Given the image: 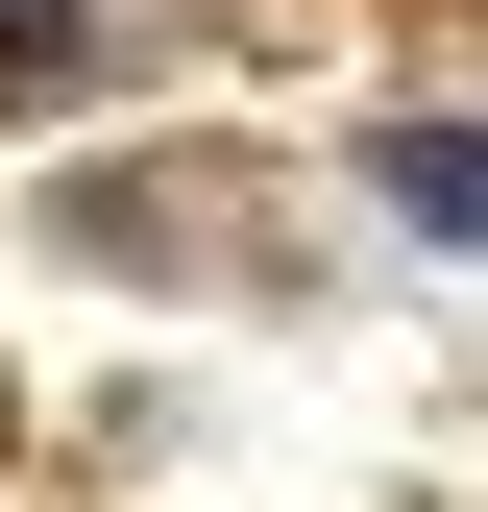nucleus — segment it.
<instances>
[{
  "label": "nucleus",
  "instance_id": "f257e3e1",
  "mask_svg": "<svg viewBox=\"0 0 488 512\" xmlns=\"http://www.w3.org/2000/svg\"><path fill=\"white\" fill-rule=\"evenodd\" d=\"M391 220H440V244H488V147H464V122H415V147H391Z\"/></svg>",
  "mask_w": 488,
  "mask_h": 512
},
{
  "label": "nucleus",
  "instance_id": "f03ea898",
  "mask_svg": "<svg viewBox=\"0 0 488 512\" xmlns=\"http://www.w3.org/2000/svg\"><path fill=\"white\" fill-rule=\"evenodd\" d=\"M49 49H74V0H0V74H49Z\"/></svg>",
  "mask_w": 488,
  "mask_h": 512
}]
</instances>
